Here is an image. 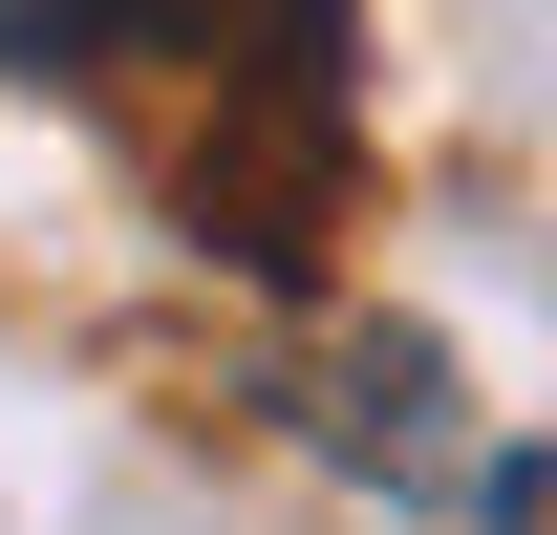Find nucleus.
<instances>
[{
  "label": "nucleus",
  "instance_id": "obj_1",
  "mask_svg": "<svg viewBox=\"0 0 557 535\" xmlns=\"http://www.w3.org/2000/svg\"><path fill=\"white\" fill-rule=\"evenodd\" d=\"M300 428H322V450L344 471H386V493H450V364H429L408 322H344V343H300Z\"/></svg>",
  "mask_w": 557,
  "mask_h": 535
},
{
  "label": "nucleus",
  "instance_id": "obj_2",
  "mask_svg": "<svg viewBox=\"0 0 557 535\" xmlns=\"http://www.w3.org/2000/svg\"><path fill=\"white\" fill-rule=\"evenodd\" d=\"M129 43H194V0H0V86H86Z\"/></svg>",
  "mask_w": 557,
  "mask_h": 535
},
{
  "label": "nucleus",
  "instance_id": "obj_3",
  "mask_svg": "<svg viewBox=\"0 0 557 535\" xmlns=\"http://www.w3.org/2000/svg\"><path fill=\"white\" fill-rule=\"evenodd\" d=\"M472 514H493V535H557V450H515V471L472 493Z\"/></svg>",
  "mask_w": 557,
  "mask_h": 535
}]
</instances>
